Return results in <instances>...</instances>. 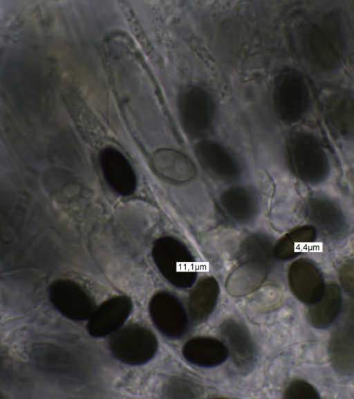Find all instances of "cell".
I'll list each match as a JSON object with an SVG mask.
<instances>
[{
  "label": "cell",
  "instance_id": "cell-1",
  "mask_svg": "<svg viewBox=\"0 0 354 399\" xmlns=\"http://www.w3.org/2000/svg\"><path fill=\"white\" fill-rule=\"evenodd\" d=\"M303 48L307 59L317 68L335 69L340 64L344 53L342 32L334 23L317 21L305 31Z\"/></svg>",
  "mask_w": 354,
  "mask_h": 399
},
{
  "label": "cell",
  "instance_id": "cell-2",
  "mask_svg": "<svg viewBox=\"0 0 354 399\" xmlns=\"http://www.w3.org/2000/svg\"><path fill=\"white\" fill-rule=\"evenodd\" d=\"M288 151L292 168L301 180L314 184L326 178L327 156L314 136L305 132L295 133L290 140Z\"/></svg>",
  "mask_w": 354,
  "mask_h": 399
},
{
  "label": "cell",
  "instance_id": "cell-3",
  "mask_svg": "<svg viewBox=\"0 0 354 399\" xmlns=\"http://www.w3.org/2000/svg\"><path fill=\"white\" fill-rule=\"evenodd\" d=\"M109 347L118 360L132 366L144 364L155 355L158 341L148 328L137 323L128 324L111 334Z\"/></svg>",
  "mask_w": 354,
  "mask_h": 399
},
{
  "label": "cell",
  "instance_id": "cell-4",
  "mask_svg": "<svg viewBox=\"0 0 354 399\" xmlns=\"http://www.w3.org/2000/svg\"><path fill=\"white\" fill-rule=\"evenodd\" d=\"M152 256L160 272L170 283L186 288L194 282L196 272L194 259L178 241L168 238L158 240Z\"/></svg>",
  "mask_w": 354,
  "mask_h": 399
},
{
  "label": "cell",
  "instance_id": "cell-5",
  "mask_svg": "<svg viewBox=\"0 0 354 399\" xmlns=\"http://www.w3.org/2000/svg\"><path fill=\"white\" fill-rule=\"evenodd\" d=\"M273 100L283 121L289 123L299 121L309 103L308 90L302 76L292 69L281 73L274 82Z\"/></svg>",
  "mask_w": 354,
  "mask_h": 399
},
{
  "label": "cell",
  "instance_id": "cell-6",
  "mask_svg": "<svg viewBox=\"0 0 354 399\" xmlns=\"http://www.w3.org/2000/svg\"><path fill=\"white\" fill-rule=\"evenodd\" d=\"M53 305L64 317L75 321L88 319L95 310V303L78 283L67 279L53 281L48 290Z\"/></svg>",
  "mask_w": 354,
  "mask_h": 399
},
{
  "label": "cell",
  "instance_id": "cell-7",
  "mask_svg": "<svg viewBox=\"0 0 354 399\" xmlns=\"http://www.w3.org/2000/svg\"><path fill=\"white\" fill-rule=\"evenodd\" d=\"M214 105L210 95L197 87L182 92L178 100L180 120L186 131L198 134L209 125L214 116Z\"/></svg>",
  "mask_w": 354,
  "mask_h": 399
},
{
  "label": "cell",
  "instance_id": "cell-8",
  "mask_svg": "<svg viewBox=\"0 0 354 399\" xmlns=\"http://www.w3.org/2000/svg\"><path fill=\"white\" fill-rule=\"evenodd\" d=\"M149 314L159 331L171 338L183 335L187 328V317L180 301L171 294L159 292L150 300Z\"/></svg>",
  "mask_w": 354,
  "mask_h": 399
},
{
  "label": "cell",
  "instance_id": "cell-9",
  "mask_svg": "<svg viewBox=\"0 0 354 399\" xmlns=\"http://www.w3.org/2000/svg\"><path fill=\"white\" fill-rule=\"evenodd\" d=\"M132 308V301L127 296L108 299L95 308L89 317L88 332L97 338L113 334L123 326Z\"/></svg>",
  "mask_w": 354,
  "mask_h": 399
},
{
  "label": "cell",
  "instance_id": "cell-10",
  "mask_svg": "<svg viewBox=\"0 0 354 399\" xmlns=\"http://www.w3.org/2000/svg\"><path fill=\"white\" fill-rule=\"evenodd\" d=\"M288 283L293 294L310 305L322 296L326 284L319 269L310 261L299 259L288 270Z\"/></svg>",
  "mask_w": 354,
  "mask_h": 399
},
{
  "label": "cell",
  "instance_id": "cell-11",
  "mask_svg": "<svg viewBox=\"0 0 354 399\" xmlns=\"http://www.w3.org/2000/svg\"><path fill=\"white\" fill-rule=\"evenodd\" d=\"M307 215L315 227L325 234L337 237L345 232L346 223L341 209L331 200L321 195L307 201Z\"/></svg>",
  "mask_w": 354,
  "mask_h": 399
},
{
  "label": "cell",
  "instance_id": "cell-12",
  "mask_svg": "<svg viewBox=\"0 0 354 399\" xmlns=\"http://www.w3.org/2000/svg\"><path fill=\"white\" fill-rule=\"evenodd\" d=\"M102 172L109 186L122 195H131L136 181L133 170L126 158L115 149L104 150L100 156Z\"/></svg>",
  "mask_w": 354,
  "mask_h": 399
},
{
  "label": "cell",
  "instance_id": "cell-13",
  "mask_svg": "<svg viewBox=\"0 0 354 399\" xmlns=\"http://www.w3.org/2000/svg\"><path fill=\"white\" fill-rule=\"evenodd\" d=\"M221 332L223 343L236 366L248 370L255 361V348L252 340L245 328L229 319L223 323Z\"/></svg>",
  "mask_w": 354,
  "mask_h": 399
},
{
  "label": "cell",
  "instance_id": "cell-14",
  "mask_svg": "<svg viewBox=\"0 0 354 399\" xmlns=\"http://www.w3.org/2000/svg\"><path fill=\"white\" fill-rule=\"evenodd\" d=\"M184 357L190 363L203 367H212L223 363L228 356L225 344L212 337H194L183 348Z\"/></svg>",
  "mask_w": 354,
  "mask_h": 399
},
{
  "label": "cell",
  "instance_id": "cell-15",
  "mask_svg": "<svg viewBox=\"0 0 354 399\" xmlns=\"http://www.w3.org/2000/svg\"><path fill=\"white\" fill-rule=\"evenodd\" d=\"M325 116L328 126L343 138L354 136V98L337 94L330 97L325 105Z\"/></svg>",
  "mask_w": 354,
  "mask_h": 399
},
{
  "label": "cell",
  "instance_id": "cell-16",
  "mask_svg": "<svg viewBox=\"0 0 354 399\" xmlns=\"http://www.w3.org/2000/svg\"><path fill=\"white\" fill-rule=\"evenodd\" d=\"M342 304V297L338 285L331 282L326 284L322 297L308 305L307 317L310 324L316 328L328 327L339 315Z\"/></svg>",
  "mask_w": 354,
  "mask_h": 399
},
{
  "label": "cell",
  "instance_id": "cell-17",
  "mask_svg": "<svg viewBox=\"0 0 354 399\" xmlns=\"http://www.w3.org/2000/svg\"><path fill=\"white\" fill-rule=\"evenodd\" d=\"M328 353L333 368L339 374L354 373V330L351 328L338 330L332 335Z\"/></svg>",
  "mask_w": 354,
  "mask_h": 399
},
{
  "label": "cell",
  "instance_id": "cell-18",
  "mask_svg": "<svg viewBox=\"0 0 354 399\" xmlns=\"http://www.w3.org/2000/svg\"><path fill=\"white\" fill-rule=\"evenodd\" d=\"M219 287L212 278L201 280L190 292L189 311L192 319L196 322L205 320L216 306Z\"/></svg>",
  "mask_w": 354,
  "mask_h": 399
},
{
  "label": "cell",
  "instance_id": "cell-19",
  "mask_svg": "<svg viewBox=\"0 0 354 399\" xmlns=\"http://www.w3.org/2000/svg\"><path fill=\"white\" fill-rule=\"evenodd\" d=\"M316 236V229L313 225L295 229L280 240L275 255L281 260L293 258L308 251L315 242Z\"/></svg>",
  "mask_w": 354,
  "mask_h": 399
},
{
  "label": "cell",
  "instance_id": "cell-20",
  "mask_svg": "<svg viewBox=\"0 0 354 399\" xmlns=\"http://www.w3.org/2000/svg\"><path fill=\"white\" fill-rule=\"evenodd\" d=\"M32 353L35 360L45 368L58 369L66 360L63 357L66 353L49 345H39Z\"/></svg>",
  "mask_w": 354,
  "mask_h": 399
},
{
  "label": "cell",
  "instance_id": "cell-21",
  "mask_svg": "<svg viewBox=\"0 0 354 399\" xmlns=\"http://www.w3.org/2000/svg\"><path fill=\"white\" fill-rule=\"evenodd\" d=\"M284 398L288 399H319L320 396L317 389L304 380L292 381L286 388Z\"/></svg>",
  "mask_w": 354,
  "mask_h": 399
},
{
  "label": "cell",
  "instance_id": "cell-22",
  "mask_svg": "<svg viewBox=\"0 0 354 399\" xmlns=\"http://www.w3.org/2000/svg\"><path fill=\"white\" fill-rule=\"evenodd\" d=\"M339 278L344 291L354 298V259L348 260L342 265Z\"/></svg>",
  "mask_w": 354,
  "mask_h": 399
},
{
  "label": "cell",
  "instance_id": "cell-23",
  "mask_svg": "<svg viewBox=\"0 0 354 399\" xmlns=\"http://www.w3.org/2000/svg\"><path fill=\"white\" fill-rule=\"evenodd\" d=\"M349 319L351 321V326L349 328L354 330V305H353L350 310Z\"/></svg>",
  "mask_w": 354,
  "mask_h": 399
}]
</instances>
